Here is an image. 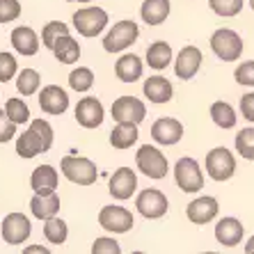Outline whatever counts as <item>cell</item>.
Here are the masks:
<instances>
[{
  "label": "cell",
  "mask_w": 254,
  "mask_h": 254,
  "mask_svg": "<svg viewBox=\"0 0 254 254\" xmlns=\"http://www.w3.org/2000/svg\"><path fill=\"white\" fill-rule=\"evenodd\" d=\"M53 126L46 119H32L30 128L21 133L16 140V154L21 158H35L39 154H46L53 147Z\"/></svg>",
  "instance_id": "cell-1"
},
{
  "label": "cell",
  "mask_w": 254,
  "mask_h": 254,
  "mask_svg": "<svg viewBox=\"0 0 254 254\" xmlns=\"http://www.w3.org/2000/svg\"><path fill=\"white\" fill-rule=\"evenodd\" d=\"M60 170L69 179L71 184H78V186H92L96 184V177H99V172H96V165L92 163L89 158L85 156H64V158L60 160Z\"/></svg>",
  "instance_id": "cell-2"
},
{
  "label": "cell",
  "mask_w": 254,
  "mask_h": 254,
  "mask_svg": "<svg viewBox=\"0 0 254 254\" xmlns=\"http://www.w3.org/2000/svg\"><path fill=\"white\" fill-rule=\"evenodd\" d=\"M135 165L137 170L149 179H165L167 172H170V163L163 156L158 147L154 144H142L135 151Z\"/></svg>",
  "instance_id": "cell-3"
},
{
  "label": "cell",
  "mask_w": 254,
  "mask_h": 254,
  "mask_svg": "<svg viewBox=\"0 0 254 254\" xmlns=\"http://www.w3.org/2000/svg\"><path fill=\"white\" fill-rule=\"evenodd\" d=\"M211 51L222 62H234L243 55V39L229 28H220L211 35Z\"/></svg>",
  "instance_id": "cell-4"
},
{
  "label": "cell",
  "mask_w": 254,
  "mask_h": 254,
  "mask_svg": "<svg viewBox=\"0 0 254 254\" xmlns=\"http://www.w3.org/2000/svg\"><path fill=\"white\" fill-rule=\"evenodd\" d=\"M236 172V158L227 147H215L206 154V174L213 181H229Z\"/></svg>",
  "instance_id": "cell-5"
},
{
  "label": "cell",
  "mask_w": 254,
  "mask_h": 254,
  "mask_svg": "<svg viewBox=\"0 0 254 254\" xmlns=\"http://www.w3.org/2000/svg\"><path fill=\"white\" fill-rule=\"evenodd\" d=\"M108 25V12L101 7H83L73 14V28L83 37H96L101 35Z\"/></svg>",
  "instance_id": "cell-6"
},
{
  "label": "cell",
  "mask_w": 254,
  "mask_h": 254,
  "mask_svg": "<svg viewBox=\"0 0 254 254\" xmlns=\"http://www.w3.org/2000/svg\"><path fill=\"white\" fill-rule=\"evenodd\" d=\"M137 35H140V28L135 21H119L103 39V51L106 53H122L130 44H135Z\"/></svg>",
  "instance_id": "cell-7"
},
{
  "label": "cell",
  "mask_w": 254,
  "mask_h": 254,
  "mask_svg": "<svg viewBox=\"0 0 254 254\" xmlns=\"http://www.w3.org/2000/svg\"><path fill=\"white\" fill-rule=\"evenodd\" d=\"M174 181L184 192H199L204 188V174L195 158H181L174 165Z\"/></svg>",
  "instance_id": "cell-8"
},
{
  "label": "cell",
  "mask_w": 254,
  "mask_h": 254,
  "mask_svg": "<svg viewBox=\"0 0 254 254\" xmlns=\"http://www.w3.org/2000/svg\"><path fill=\"white\" fill-rule=\"evenodd\" d=\"M113 119L117 124H140L147 117V106L135 96H119L113 103Z\"/></svg>",
  "instance_id": "cell-9"
},
{
  "label": "cell",
  "mask_w": 254,
  "mask_h": 254,
  "mask_svg": "<svg viewBox=\"0 0 254 254\" xmlns=\"http://www.w3.org/2000/svg\"><path fill=\"white\" fill-rule=\"evenodd\" d=\"M135 206H137V213H140L142 218H149V220H158L163 218L170 208V201L167 197L156 188H147L142 190L140 195L135 199Z\"/></svg>",
  "instance_id": "cell-10"
},
{
  "label": "cell",
  "mask_w": 254,
  "mask_h": 254,
  "mask_svg": "<svg viewBox=\"0 0 254 254\" xmlns=\"http://www.w3.org/2000/svg\"><path fill=\"white\" fill-rule=\"evenodd\" d=\"M99 225L110 234H126L133 229L135 220L133 213L126 211L124 206H103L99 213Z\"/></svg>",
  "instance_id": "cell-11"
},
{
  "label": "cell",
  "mask_w": 254,
  "mask_h": 254,
  "mask_svg": "<svg viewBox=\"0 0 254 254\" xmlns=\"http://www.w3.org/2000/svg\"><path fill=\"white\" fill-rule=\"evenodd\" d=\"M32 234V225H30L28 215L23 213H9L2 220V241L9 245H21L25 243Z\"/></svg>",
  "instance_id": "cell-12"
},
{
  "label": "cell",
  "mask_w": 254,
  "mask_h": 254,
  "mask_svg": "<svg viewBox=\"0 0 254 254\" xmlns=\"http://www.w3.org/2000/svg\"><path fill=\"white\" fill-rule=\"evenodd\" d=\"M103 117H106V110H103V103L96 96H83L78 101L76 122L83 128H99L103 124Z\"/></svg>",
  "instance_id": "cell-13"
},
{
  "label": "cell",
  "mask_w": 254,
  "mask_h": 254,
  "mask_svg": "<svg viewBox=\"0 0 254 254\" xmlns=\"http://www.w3.org/2000/svg\"><path fill=\"white\" fill-rule=\"evenodd\" d=\"M108 188H110V195H113L115 199H119V201L130 199L133 192H135V188H137L135 172L130 170V167H119V170H115V174L110 177Z\"/></svg>",
  "instance_id": "cell-14"
},
{
  "label": "cell",
  "mask_w": 254,
  "mask_h": 254,
  "mask_svg": "<svg viewBox=\"0 0 254 254\" xmlns=\"http://www.w3.org/2000/svg\"><path fill=\"white\" fill-rule=\"evenodd\" d=\"M39 108H42L46 115H60L66 113V108H69V96L66 92L60 85H46V87L39 92Z\"/></svg>",
  "instance_id": "cell-15"
},
{
  "label": "cell",
  "mask_w": 254,
  "mask_h": 254,
  "mask_svg": "<svg viewBox=\"0 0 254 254\" xmlns=\"http://www.w3.org/2000/svg\"><path fill=\"white\" fill-rule=\"evenodd\" d=\"M201 66V51L197 46H184L174 60V73L181 80H190L197 76Z\"/></svg>",
  "instance_id": "cell-16"
},
{
  "label": "cell",
  "mask_w": 254,
  "mask_h": 254,
  "mask_svg": "<svg viewBox=\"0 0 254 254\" xmlns=\"http://www.w3.org/2000/svg\"><path fill=\"white\" fill-rule=\"evenodd\" d=\"M218 199L215 197H197L195 201H190L188 208H186V215H188V220L192 222V225H206V222H211V220L218 218Z\"/></svg>",
  "instance_id": "cell-17"
},
{
  "label": "cell",
  "mask_w": 254,
  "mask_h": 254,
  "mask_svg": "<svg viewBox=\"0 0 254 254\" xmlns=\"http://www.w3.org/2000/svg\"><path fill=\"white\" fill-rule=\"evenodd\" d=\"M151 137H154L158 144L172 147V144L181 142V137H184V124L174 117H160L158 122H154V126H151Z\"/></svg>",
  "instance_id": "cell-18"
},
{
  "label": "cell",
  "mask_w": 254,
  "mask_h": 254,
  "mask_svg": "<svg viewBox=\"0 0 254 254\" xmlns=\"http://www.w3.org/2000/svg\"><path fill=\"white\" fill-rule=\"evenodd\" d=\"M243 234H245V227L236 218H222L215 225V241L222 248H236L238 243L243 241Z\"/></svg>",
  "instance_id": "cell-19"
},
{
  "label": "cell",
  "mask_w": 254,
  "mask_h": 254,
  "mask_svg": "<svg viewBox=\"0 0 254 254\" xmlns=\"http://www.w3.org/2000/svg\"><path fill=\"white\" fill-rule=\"evenodd\" d=\"M12 46L16 53L25 55V58H30V55H37V51H39V37H37V32L32 28H28V25H18V28L12 30Z\"/></svg>",
  "instance_id": "cell-20"
},
{
  "label": "cell",
  "mask_w": 254,
  "mask_h": 254,
  "mask_svg": "<svg viewBox=\"0 0 254 254\" xmlns=\"http://www.w3.org/2000/svg\"><path fill=\"white\" fill-rule=\"evenodd\" d=\"M58 170L53 165H39L35 167L32 177H30V186L35 190L37 195H48V192H55L58 188Z\"/></svg>",
  "instance_id": "cell-21"
},
{
  "label": "cell",
  "mask_w": 254,
  "mask_h": 254,
  "mask_svg": "<svg viewBox=\"0 0 254 254\" xmlns=\"http://www.w3.org/2000/svg\"><path fill=\"white\" fill-rule=\"evenodd\" d=\"M142 71H144V64H142V60L133 53H126L115 62V73L122 83H135L142 78Z\"/></svg>",
  "instance_id": "cell-22"
},
{
  "label": "cell",
  "mask_w": 254,
  "mask_h": 254,
  "mask_svg": "<svg viewBox=\"0 0 254 254\" xmlns=\"http://www.w3.org/2000/svg\"><path fill=\"white\" fill-rule=\"evenodd\" d=\"M144 96H147L151 103H167L172 101V94H174V87L167 78L163 76H151L144 80V87H142Z\"/></svg>",
  "instance_id": "cell-23"
},
{
  "label": "cell",
  "mask_w": 254,
  "mask_h": 254,
  "mask_svg": "<svg viewBox=\"0 0 254 254\" xmlns=\"http://www.w3.org/2000/svg\"><path fill=\"white\" fill-rule=\"evenodd\" d=\"M51 51H53L55 60H60L62 64H73V62L80 60V46H78V42L69 35V32L60 35L53 42V48H51Z\"/></svg>",
  "instance_id": "cell-24"
},
{
  "label": "cell",
  "mask_w": 254,
  "mask_h": 254,
  "mask_svg": "<svg viewBox=\"0 0 254 254\" xmlns=\"http://www.w3.org/2000/svg\"><path fill=\"white\" fill-rule=\"evenodd\" d=\"M170 9H172L170 0H144L140 7V16L149 25H160L167 21Z\"/></svg>",
  "instance_id": "cell-25"
},
{
  "label": "cell",
  "mask_w": 254,
  "mask_h": 254,
  "mask_svg": "<svg viewBox=\"0 0 254 254\" xmlns=\"http://www.w3.org/2000/svg\"><path fill=\"white\" fill-rule=\"evenodd\" d=\"M30 211L37 220H48L60 213V197L55 192H48V195H37L30 199Z\"/></svg>",
  "instance_id": "cell-26"
},
{
  "label": "cell",
  "mask_w": 254,
  "mask_h": 254,
  "mask_svg": "<svg viewBox=\"0 0 254 254\" xmlns=\"http://www.w3.org/2000/svg\"><path fill=\"white\" fill-rule=\"evenodd\" d=\"M137 124H117L110 130V144L119 151H126L137 142Z\"/></svg>",
  "instance_id": "cell-27"
},
{
  "label": "cell",
  "mask_w": 254,
  "mask_h": 254,
  "mask_svg": "<svg viewBox=\"0 0 254 254\" xmlns=\"http://www.w3.org/2000/svg\"><path fill=\"white\" fill-rule=\"evenodd\" d=\"M172 60V48L167 42H154L147 48V64L156 71H163L165 66H170Z\"/></svg>",
  "instance_id": "cell-28"
},
{
  "label": "cell",
  "mask_w": 254,
  "mask_h": 254,
  "mask_svg": "<svg viewBox=\"0 0 254 254\" xmlns=\"http://www.w3.org/2000/svg\"><path fill=\"white\" fill-rule=\"evenodd\" d=\"M211 119L213 124L220 126V128H234L236 126V110L227 103V101H215L211 106Z\"/></svg>",
  "instance_id": "cell-29"
},
{
  "label": "cell",
  "mask_w": 254,
  "mask_h": 254,
  "mask_svg": "<svg viewBox=\"0 0 254 254\" xmlns=\"http://www.w3.org/2000/svg\"><path fill=\"white\" fill-rule=\"evenodd\" d=\"M46 225H44V236H46L48 243H53V245H62V243H66V236H69V227H66V222L62 218H58V215H53V218L44 220Z\"/></svg>",
  "instance_id": "cell-30"
},
{
  "label": "cell",
  "mask_w": 254,
  "mask_h": 254,
  "mask_svg": "<svg viewBox=\"0 0 254 254\" xmlns=\"http://www.w3.org/2000/svg\"><path fill=\"white\" fill-rule=\"evenodd\" d=\"M39 85H42V76L35 69H23L16 78V89H18V94H23V96L37 94Z\"/></svg>",
  "instance_id": "cell-31"
},
{
  "label": "cell",
  "mask_w": 254,
  "mask_h": 254,
  "mask_svg": "<svg viewBox=\"0 0 254 254\" xmlns=\"http://www.w3.org/2000/svg\"><path fill=\"white\" fill-rule=\"evenodd\" d=\"M94 85V73L87 66H78L69 73V87L73 92H89Z\"/></svg>",
  "instance_id": "cell-32"
},
{
  "label": "cell",
  "mask_w": 254,
  "mask_h": 254,
  "mask_svg": "<svg viewBox=\"0 0 254 254\" xmlns=\"http://www.w3.org/2000/svg\"><path fill=\"white\" fill-rule=\"evenodd\" d=\"M5 113H7V117L12 119L16 126L30 122V108H28V103H25L23 99H7Z\"/></svg>",
  "instance_id": "cell-33"
},
{
  "label": "cell",
  "mask_w": 254,
  "mask_h": 254,
  "mask_svg": "<svg viewBox=\"0 0 254 254\" xmlns=\"http://www.w3.org/2000/svg\"><path fill=\"white\" fill-rule=\"evenodd\" d=\"M234 144L245 160H254V128H243L241 133H236Z\"/></svg>",
  "instance_id": "cell-34"
},
{
  "label": "cell",
  "mask_w": 254,
  "mask_h": 254,
  "mask_svg": "<svg viewBox=\"0 0 254 254\" xmlns=\"http://www.w3.org/2000/svg\"><path fill=\"white\" fill-rule=\"evenodd\" d=\"M208 5H211V9L218 16L231 18V16H236V14H241L245 0H208Z\"/></svg>",
  "instance_id": "cell-35"
},
{
  "label": "cell",
  "mask_w": 254,
  "mask_h": 254,
  "mask_svg": "<svg viewBox=\"0 0 254 254\" xmlns=\"http://www.w3.org/2000/svg\"><path fill=\"white\" fill-rule=\"evenodd\" d=\"M64 32H69V28H66L62 21H51V23H46L42 30V44L46 48H53V42L60 35H64Z\"/></svg>",
  "instance_id": "cell-36"
},
{
  "label": "cell",
  "mask_w": 254,
  "mask_h": 254,
  "mask_svg": "<svg viewBox=\"0 0 254 254\" xmlns=\"http://www.w3.org/2000/svg\"><path fill=\"white\" fill-rule=\"evenodd\" d=\"M18 71V64H16V58L12 53H0V83H7V80H12L16 76Z\"/></svg>",
  "instance_id": "cell-37"
},
{
  "label": "cell",
  "mask_w": 254,
  "mask_h": 254,
  "mask_svg": "<svg viewBox=\"0 0 254 254\" xmlns=\"http://www.w3.org/2000/svg\"><path fill=\"white\" fill-rule=\"evenodd\" d=\"M21 16L18 0H0V23H12Z\"/></svg>",
  "instance_id": "cell-38"
},
{
  "label": "cell",
  "mask_w": 254,
  "mask_h": 254,
  "mask_svg": "<svg viewBox=\"0 0 254 254\" xmlns=\"http://www.w3.org/2000/svg\"><path fill=\"white\" fill-rule=\"evenodd\" d=\"M234 78H236L238 85H248V87H254V60H248V62L238 64L236 71H234Z\"/></svg>",
  "instance_id": "cell-39"
},
{
  "label": "cell",
  "mask_w": 254,
  "mask_h": 254,
  "mask_svg": "<svg viewBox=\"0 0 254 254\" xmlns=\"http://www.w3.org/2000/svg\"><path fill=\"white\" fill-rule=\"evenodd\" d=\"M92 252L94 254H119L122 248L115 238H96L94 245H92Z\"/></svg>",
  "instance_id": "cell-40"
},
{
  "label": "cell",
  "mask_w": 254,
  "mask_h": 254,
  "mask_svg": "<svg viewBox=\"0 0 254 254\" xmlns=\"http://www.w3.org/2000/svg\"><path fill=\"white\" fill-rule=\"evenodd\" d=\"M14 135H16V124L7 117L5 110H0V144L9 142Z\"/></svg>",
  "instance_id": "cell-41"
},
{
  "label": "cell",
  "mask_w": 254,
  "mask_h": 254,
  "mask_svg": "<svg viewBox=\"0 0 254 254\" xmlns=\"http://www.w3.org/2000/svg\"><path fill=\"white\" fill-rule=\"evenodd\" d=\"M241 113L248 122L254 124V92H250V94H245L241 99Z\"/></svg>",
  "instance_id": "cell-42"
},
{
  "label": "cell",
  "mask_w": 254,
  "mask_h": 254,
  "mask_svg": "<svg viewBox=\"0 0 254 254\" xmlns=\"http://www.w3.org/2000/svg\"><path fill=\"white\" fill-rule=\"evenodd\" d=\"M25 252H42V254H46L48 248H42V245H32V248H25Z\"/></svg>",
  "instance_id": "cell-43"
},
{
  "label": "cell",
  "mask_w": 254,
  "mask_h": 254,
  "mask_svg": "<svg viewBox=\"0 0 254 254\" xmlns=\"http://www.w3.org/2000/svg\"><path fill=\"white\" fill-rule=\"evenodd\" d=\"M245 252H248V254H254V236L250 238L248 243H245Z\"/></svg>",
  "instance_id": "cell-44"
},
{
  "label": "cell",
  "mask_w": 254,
  "mask_h": 254,
  "mask_svg": "<svg viewBox=\"0 0 254 254\" xmlns=\"http://www.w3.org/2000/svg\"><path fill=\"white\" fill-rule=\"evenodd\" d=\"M250 7H252V9H254V0H250Z\"/></svg>",
  "instance_id": "cell-45"
},
{
  "label": "cell",
  "mask_w": 254,
  "mask_h": 254,
  "mask_svg": "<svg viewBox=\"0 0 254 254\" xmlns=\"http://www.w3.org/2000/svg\"><path fill=\"white\" fill-rule=\"evenodd\" d=\"M76 2H89V0H76Z\"/></svg>",
  "instance_id": "cell-46"
},
{
  "label": "cell",
  "mask_w": 254,
  "mask_h": 254,
  "mask_svg": "<svg viewBox=\"0 0 254 254\" xmlns=\"http://www.w3.org/2000/svg\"><path fill=\"white\" fill-rule=\"evenodd\" d=\"M66 2H76V0H66Z\"/></svg>",
  "instance_id": "cell-47"
}]
</instances>
